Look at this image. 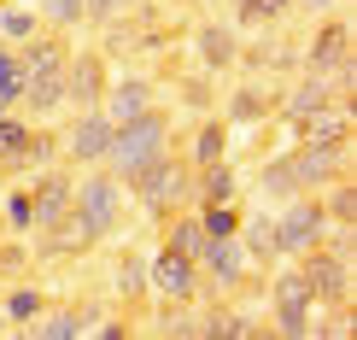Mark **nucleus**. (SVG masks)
Segmentation results:
<instances>
[{
	"mask_svg": "<svg viewBox=\"0 0 357 340\" xmlns=\"http://www.w3.org/2000/svg\"><path fill=\"white\" fill-rule=\"evenodd\" d=\"M117 217H123V182H117L112 170L82 176V188L70 194V217H65V223L77 229V241H106V235L117 229Z\"/></svg>",
	"mask_w": 357,
	"mask_h": 340,
	"instance_id": "f257e3e1",
	"label": "nucleus"
},
{
	"mask_svg": "<svg viewBox=\"0 0 357 340\" xmlns=\"http://www.w3.org/2000/svg\"><path fill=\"white\" fill-rule=\"evenodd\" d=\"M65 47L59 41H41V36H29L24 41V100L18 106L29 117H47L65 106Z\"/></svg>",
	"mask_w": 357,
	"mask_h": 340,
	"instance_id": "f03ea898",
	"label": "nucleus"
},
{
	"mask_svg": "<svg viewBox=\"0 0 357 340\" xmlns=\"http://www.w3.org/2000/svg\"><path fill=\"white\" fill-rule=\"evenodd\" d=\"M165 135H170V124H165V112H141V117H129V124H117L112 129V147H106V170L117 176V182H129L141 165H153L158 153H165Z\"/></svg>",
	"mask_w": 357,
	"mask_h": 340,
	"instance_id": "7ed1b4c3",
	"label": "nucleus"
},
{
	"mask_svg": "<svg viewBox=\"0 0 357 340\" xmlns=\"http://www.w3.org/2000/svg\"><path fill=\"white\" fill-rule=\"evenodd\" d=\"M123 188H135V200L146 205V212H170V205H182V200H188V170L176 165L170 153H158L153 165H141Z\"/></svg>",
	"mask_w": 357,
	"mask_h": 340,
	"instance_id": "20e7f679",
	"label": "nucleus"
},
{
	"mask_svg": "<svg viewBox=\"0 0 357 340\" xmlns=\"http://www.w3.org/2000/svg\"><path fill=\"white\" fill-rule=\"evenodd\" d=\"M322 235H328V217H322V200H293L287 205V217L275 223V253L281 258H299L310 253V246H322Z\"/></svg>",
	"mask_w": 357,
	"mask_h": 340,
	"instance_id": "39448f33",
	"label": "nucleus"
},
{
	"mask_svg": "<svg viewBox=\"0 0 357 340\" xmlns=\"http://www.w3.org/2000/svg\"><path fill=\"white\" fill-rule=\"evenodd\" d=\"M299 276L310 288V300H328V305H346L351 293V270H346V253H322V246H310V253H299Z\"/></svg>",
	"mask_w": 357,
	"mask_h": 340,
	"instance_id": "423d86ee",
	"label": "nucleus"
},
{
	"mask_svg": "<svg viewBox=\"0 0 357 340\" xmlns=\"http://www.w3.org/2000/svg\"><path fill=\"white\" fill-rule=\"evenodd\" d=\"M112 117L100 112V106H88L70 117V129H65V158L70 165H106V147H112Z\"/></svg>",
	"mask_w": 357,
	"mask_h": 340,
	"instance_id": "0eeeda50",
	"label": "nucleus"
},
{
	"mask_svg": "<svg viewBox=\"0 0 357 340\" xmlns=\"http://www.w3.org/2000/svg\"><path fill=\"white\" fill-rule=\"evenodd\" d=\"M310 288H305V276L299 270H281L275 276V334H287V340H299V334H317V323H310Z\"/></svg>",
	"mask_w": 357,
	"mask_h": 340,
	"instance_id": "6e6552de",
	"label": "nucleus"
},
{
	"mask_svg": "<svg viewBox=\"0 0 357 340\" xmlns=\"http://www.w3.org/2000/svg\"><path fill=\"white\" fill-rule=\"evenodd\" d=\"M146 288H153L158 300H193V288H199V264L165 246V253L146 264Z\"/></svg>",
	"mask_w": 357,
	"mask_h": 340,
	"instance_id": "1a4fd4ad",
	"label": "nucleus"
},
{
	"mask_svg": "<svg viewBox=\"0 0 357 340\" xmlns=\"http://www.w3.org/2000/svg\"><path fill=\"white\" fill-rule=\"evenodd\" d=\"M100 94H106V65H100L94 53L65 59V106L88 112V106H100Z\"/></svg>",
	"mask_w": 357,
	"mask_h": 340,
	"instance_id": "9d476101",
	"label": "nucleus"
},
{
	"mask_svg": "<svg viewBox=\"0 0 357 340\" xmlns=\"http://www.w3.org/2000/svg\"><path fill=\"white\" fill-rule=\"evenodd\" d=\"M246 246H241V235H222V241H205V253H199V270H211V282L217 288H241L246 282Z\"/></svg>",
	"mask_w": 357,
	"mask_h": 340,
	"instance_id": "9b49d317",
	"label": "nucleus"
},
{
	"mask_svg": "<svg viewBox=\"0 0 357 340\" xmlns=\"http://www.w3.org/2000/svg\"><path fill=\"white\" fill-rule=\"evenodd\" d=\"M70 194H77V188H70V176L65 170H47V176H36V229H59L70 217Z\"/></svg>",
	"mask_w": 357,
	"mask_h": 340,
	"instance_id": "f8f14e48",
	"label": "nucleus"
},
{
	"mask_svg": "<svg viewBox=\"0 0 357 340\" xmlns=\"http://www.w3.org/2000/svg\"><path fill=\"white\" fill-rule=\"evenodd\" d=\"M106 112L112 124H129V117H141V112H153V82H141V77H123V82H106Z\"/></svg>",
	"mask_w": 357,
	"mask_h": 340,
	"instance_id": "ddd939ff",
	"label": "nucleus"
},
{
	"mask_svg": "<svg viewBox=\"0 0 357 340\" xmlns=\"http://www.w3.org/2000/svg\"><path fill=\"white\" fill-rule=\"evenodd\" d=\"M29 147H36V129H29L24 117L0 112V165H6V170H18V165H29Z\"/></svg>",
	"mask_w": 357,
	"mask_h": 340,
	"instance_id": "4468645a",
	"label": "nucleus"
},
{
	"mask_svg": "<svg viewBox=\"0 0 357 340\" xmlns=\"http://www.w3.org/2000/svg\"><path fill=\"white\" fill-rule=\"evenodd\" d=\"M346 41H351V29H346V24H328V29L317 36V47H310V65H317V71H346V65H351V47H346Z\"/></svg>",
	"mask_w": 357,
	"mask_h": 340,
	"instance_id": "2eb2a0df",
	"label": "nucleus"
},
{
	"mask_svg": "<svg viewBox=\"0 0 357 340\" xmlns=\"http://www.w3.org/2000/svg\"><path fill=\"white\" fill-rule=\"evenodd\" d=\"M241 246H246V258H258V264H270L275 258V223H270V217H246V223H241Z\"/></svg>",
	"mask_w": 357,
	"mask_h": 340,
	"instance_id": "dca6fc26",
	"label": "nucleus"
},
{
	"mask_svg": "<svg viewBox=\"0 0 357 340\" xmlns=\"http://www.w3.org/2000/svg\"><path fill=\"white\" fill-rule=\"evenodd\" d=\"M24 100V53L0 47V112H18Z\"/></svg>",
	"mask_w": 357,
	"mask_h": 340,
	"instance_id": "f3484780",
	"label": "nucleus"
},
{
	"mask_svg": "<svg viewBox=\"0 0 357 340\" xmlns=\"http://www.w3.org/2000/svg\"><path fill=\"white\" fill-rule=\"evenodd\" d=\"M328 100H334V88L322 82V77H310V82H299V88L287 94V117H317Z\"/></svg>",
	"mask_w": 357,
	"mask_h": 340,
	"instance_id": "a211bd4d",
	"label": "nucleus"
},
{
	"mask_svg": "<svg viewBox=\"0 0 357 340\" xmlns=\"http://www.w3.org/2000/svg\"><path fill=\"white\" fill-rule=\"evenodd\" d=\"M322 217H328V229H351V223H357V188L334 176V188H328V205H322Z\"/></svg>",
	"mask_w": 357,
	"mask_h": 340,
	"instance_id": "6ab92c4d",
	"label": "nucleus"
},
{
	"mask_svg": "<svg viewBox=\"0 0 357 340\" xmlns=\"http://www.w3.org/2000/svg\"><path fill=\"white\" fill-rule=\"evenodd\" d=\"M170 253H182V258L199 264V253H205V223L199 217H176L170 223Z\"/></svg>",
	"mask_w": 357,
	"mask_h": 340,
	"instance_id": "aec40b11",
	"label": "nucleus"
},
{
	"mask_svg": "<svg viewBox=\"0 0 357 340\" xmlns=\"http://www.w3.org/2000/svg\"><path fill=\"white\" fill-rule=\"evenodd\" d=\"M199 334H211V340H246L252 334V317L246 311H211V317H199Z\"/></svg>",
	"mask_w": 357,
	"mask_h": 340,
	"instance_id": "412c9836",
	"label": "nucleus"
},
{
	"mask_svg": "<svg viewBox=\"0 0 357 340\" xmlns=\"http://www.w3.org/2000/svg\"><path fill=\"white\" fill-rule=\"evenodd\" d=\"M199 59H205L211 71L234 65V36H229V29H217V24H205V29H199Z\"/></svg>",
	"mask_w": 357,
	"mask_h": 340,
	"instance_id": "4be33fe9",
	"label": "nucleus"
},
{
	"mask_svg": "<svg viewBox=\"0 0 357 340\" xmlns=\"http://www.w3.org/2000/svg\"><path fill=\"white\" fill-rule=\"evenodd\" d=\"M199 200L205 205H229L234 200V170L229 165H205L199 170Z\"/></svg>",
	"mask_w": 357,
	"mask_h": 340,
	"instance_id": "5701e85b",
	"label": "nucleus"
},
{
	"mask_svg": "<svg viewBox=\"0 0 357 340\" xmlns=\"http://www.w3.org/2000/svg\"><path fill=\"white\" fill-rule=\"evenodd\" d=\"M222 153H229V129H222V124H205L199 129V135H193V165H222Z\"/></svg>",
	"mask_w": 357,
	"mask_h": 340,
	"instance_id": "b1692460",
	"label": "nucleus"
},
{
	"mask_svg": "<svg viewBox=\"0 0 357 340\" xmlns=\"http://www.w3.org/2000/svg\"><path fill=\"white\" fill-rule=\"evenodd\" d=\"M82 329H88V317H82V311H47V317L36 323V334H41V340H70V334H82Z\"/></svg>",
	"mask_w": 357,
	"mask_h": 340,
	"instance_id": "393cba45",
	"label": "nucleus"
},
{
	"mask_svg": "<svg viewBox=\"0 0 357 340\" xmlns=\"http://www.w3.org/2000/svg\"><path fill=\"white\" fill-rule=\"evenodd\" d=\"M305 147H346V117H322L317 112V124L305 129Z\"/></svg>",
	"mask_w": 357,
	"mask_h": 340,
	"instance_id": "a878e982",
	"label": "nucleus"
},
{
	"mask_svg": "<svg viewBox=\"0 0 357 340\" xmlns=\"http://www.w3.org/2000/svg\"><path fill=\"white\" fill-rule=\"evenodd\" d=\"M0 300H6V317L12 323H36L41 317V293L36 288H12V293H0Z\"/></svg>",
	"mask_w": 357,
	"mask_h": 340,
	"instance_id": "bb28decb",
	"label": "nucleus"
},
{
	"mask_svg": "<svg viewBox=\"0 0 357 340\" xmlns=\"http://www.w3.org/2000/svg\"><path fill=\"white\" fill-rule=\"evenodd\" d=\"M199 223H205V241H222V235H241V217H234L229 205H205V212H199Z\"/></svg>",
	"mask_w": 357,
	"mask_h": 340,
	"instance_id": "cd10ccee",
	"label": "nucleus"
},
{
	"mask_svg": "<svg viewBox=\"0 0 357 340\" xmlns=\"http://www.w3.org/2000/svg\"><path fill=\"white\" fill-rule=\"evenodd\" d=\"M0 36H6V41H29V36H36V12L6 6V12H0Z\"/></svg>",
	"mask_w": 357,
	"mask_h": 340,
	"instance_id": "c85d7f7f",
	"label": "nucleus"
},
{
	"mask_svg": "<svg viewBox=\"0 0 357 340\" xmlns=\"http://www.w3.org/2000/svg\"><path fill=\"white\" fill-rule=\"evenodd\" d=\"M41 18L53 29H70V24H82V0H41Z\"/></svg>",
	"mask_w": 357,
	"mask_h": 340,
	"instance_id": "c756f323",
	"label": "nucleus"
},
{
	"mask_svg": "<svg viewBox=\"0 0 357 340\" xmlns=\"http://www.w3.org/2000/svg\"><path fill=\"white\" fill-rule=\"evenodd\" d=\"M6 223L12 229H36V200H29L24 188H12V194H6Z\"/></svg>",
	"mask_w": 357,
	"mask_h": 340,
	"instance_id": "7c9ffc66",
	"label": "nucleus"
},
{
	"mask_svg": "<svg viewBox=\"0 0 357 340\" xmlns=\"http://www.w3.org/2000/svg\"><path fill=\"white\" fill-rule=\"evenodd\" d=\"M141 288H146V264L129 253V258H123V270H117V293H123V300H135Z\"/></svg>",
	"mask_w": 357,
	"mask_h": 340,
	"instance_id": "2f4dec72",
	"label": "nucleus"
},
{
	"mask_svg": "<svg viewBox=\"0 0 357 340\" xmlns=\"http://www.w3.org/2000/svg\"><path fill=\"white\" fill-rule=\"evenodd\" d=\"M135 0H82V18H94V24H112L117 12H129Z\"/></svg>",
	"mask_w": 357,
	"mask_h": 340,
	"instance_id": "473e14b6",
	"label": "nucleus"
},
{
	"mask_svg": "<svg viewBox=\"0 0 357 340\" xmlns=\"http://www.w3.org/2000/svg\"><path fill=\"white\" fill-rule=\"evenodd\" d=\"M264 188H275V194H293V188H299V182H293V165H270V182H264Z\"/></svg>",
	"mask_w": 357,
	"mask_h": 340,
	"instance_id": "72a5a7b5",
	"label": "nucleus"
},
{
	"mask_svg": "<svg viewBox=\"0 0 357 340\" xmlns=\"http://www.w3.org/2000/svg\"><path fill=\"white\" fill-rule=\"evenodd\" d=\"M264 112V94H234V117H258Z\"/></svg>",
	"mask_w": 357,
	"mask_h": 340,
	"instance_id": "f704fd0d",
	"label": "nucleus"
},
{
	"mask_svg": "<svg viewBox=\"0 0 357 340\" xmlns=\"http://www.w3.org/2000/svg\"><path fill=\"white\" fill-rule=\"evenodd\" d=\"M165 334H199V317H165Z\"/></svg>",
	"mask_w": 357,
	"mask_h": 340,
	"instance_id": "c9c22d12",
	"label": "nucleus"
},
{
	"mask_svg": "<svg viewBox=\"0 0 357 340\" xmlns=\"http://www.w3.org/2000/svg\"><path fill=\"white\" fill-rule=\"evenodd\" d=\"M305 6H317V12H322V6H340V0H305Z\"/></svg>",
	"mask_w": 357,
	"mask_h": 340,
	"instance_id": "e433bc0d",
	"label": "nucleus"
},
{
	"mask_svg": "<svg viewBox=\"0 0 357 340\" xmlns=\"http://www.w3.org/2000/svg\"><path fill=\"white\" fill-rule=\"evenodd\" d=\"M0 323H6V311H0Z\"/></svg>",
	"mask_w": 357,
	"mask_h": 340,
	"instance_id": "4c0bfd02",
	"label": "nucleus"
},
{
	"mask_svg": "<svg viewBox=\"0 0 357 340\" xmlns=\"http://www.w3.org/2000/svg\"><path fill=\"white\" fill-rule=\"evenodd\" d=\"M0 293H6V288H0Z\"/></svg>",
	"mask_w": 357,
	"mask_h": 340,
	"instance_id": "58836bf2",
	"label": "nucleus"
}]
</instances>
